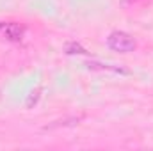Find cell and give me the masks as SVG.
Wrapping results in <instances>:
<instances>
[{"mask_svg": "<svg viewBox=\"0 0 153 151\" xmlns=\"http://www.w3.org/2000/svg\"><path fill=\"white\" fill-rule=\"evenodd\" d=\"M107 46L112 50V52H119V53H130L135 50L137 43L135 39L132 38L130 34L123 32V30H114L109 34L107 38Z\"/></svg>", "mask_w": 153, "mask_h": 151, "instance_id": "obj_1", "label": "cell"}, {"mask_svg": "<svg viewBox=\"0 0 153 151\" xmlns=\"http://www.w3.org/2000/svg\"><path fill=\"white\" fill-rule=\"evenodd\" d=\"M23 32H25V27L22 23H16V21H11V23H5L2 34L9 41H20L23 38Z\"/></svg>", "mask_w": 153, "mask_h": 151, "instance_id": "obj_2", "label": "cell"}, {"mask_svg": "<svg viewBox=\"0 0 153 151\" xmlns=\"http://www.w3.org/2000/svg\"><path fill=\"white\" fill-rule=\"evenodd\" d=\"M89 70H100V71H114V73H123V75H128L126 70L119 68V66H111V64H100V62H87L85 64Z\"/></svg>", "mask_w": 153, "mask_h": 151, "instance_id": "obj_3", "label": "cell"}, {"mask_svg": "<svg viewBox=\"0 0 153 151\" xmlns=\"http://www.w3.org/2000/svg\"><path fill=\"white\" fill-rule=\"evenodd\" d=\"M64 52L68 53V55H75V53H80V55H87L89 52L82 46V44H78V43H66V46H64Z\"/></svg>", "mask_w": 153, "mask_h": 151, "instance_id": "obj_4", "label": "cell"}, {"mask_svg": "<svg viewBox=\"0 0 153 151\" xmlns=\"http://www.w3.org/2000/svg\"><path fill=\"white\" fill-rule=\"evenodd\" d=\"M39 93H41V89L38 87V89H34V91L29 94V98H27V101H25V107H27V109H32V105H36V103H38L39 96H41Z\"/></svg>", "mask_w": 153, "mask_h": 151, "instance_id": "obj_5", "label": "cell"}, {"mask_svg": "<svg viewBox=\"0 0 153 151\" xmlns=\"http://www.w3.org/2000/svg\"><path fill=\"white\" fill-rule=\"evenodd\" d=\"M4 27H5V21H0V32L4 30Z\"/></svg>", "mask_w": 153, "mask_h": 151, "instance_id": "obj_6", "label": "cell"}]
</instances>
